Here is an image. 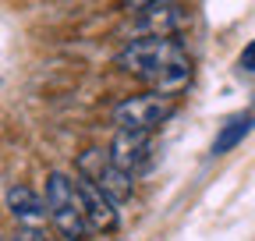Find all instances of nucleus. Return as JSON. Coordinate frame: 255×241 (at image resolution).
I'll return each instance as SVG.
<instances>
[{"instance_id": "obj_1", "label": "nucleus", "mask_w": 255, "mask_h": 241, "mask_svg": "<svg viewBox=\"0 0 255 241\" xmlns=\"http://www.w3.org/2000/svg\"><path fill=\"white\" fill-rule=\"evenodd\" d=\"M114 64L131 75L138 82H145L156 93H167V96H181V89L191 82V57L188 50L174 39V36H135L128 39Z\"/></svg>"}, {"instance_id": "obj_2", "label": "nucleus", "mask_w": 255, "mask_h": 241, "mask_svg": "<svg viewBox=\"0 0 255 241\" xmlns=\"http://www.w3.org/2000/svg\"><path fill=\"white\" fill-rule=\"evenodd\" d=\"M43 195H46V209H50V224L68 238V241H89L92 227H89L85 209H82L78 177L64 174V170H50Z\"/></svg>"}, {"instance_id": "obj_3", "label": "nucleus", "mask_w": 255, "mask_h": 241, "mask_svg": "<svg viewBox=\"0 0 255 241\" xmlns=\"http://www.w3.org/2000/svg\"><path fill=\"white\" fill-rule=\"evenodd\" d=\"M177 110V96L167 93H142V96H128L114 107V124L128 131H156L163 120H170Z\"/></svg>"}, {"instance_id": "obj_4", "label": "nucleus", "mask_w": 255, "mask_h": 241, "mask_svg": "<svg viewBox=\"0 0 255 241\" xmlns=\"http://www.w3.org/2000/svg\"><path fill=\"white\" fill-rule=\"evenodd\" d=\"M75 170H78V177L92 181L96 188H103L114 202L131 199V192H135V181H131L135 174H128L110 156V149H85V153L78 156V163H75Z\"/></svg>"}, {"instance_id": "obj_5", "label": "nucleus", "mask_w": 255, "mask_h": 241, "mask_svg": "<svg viewBox=\"0 0 255 241\" xmlns=\"http://www.w3.org/2000/svg\"><path fill=\"white\" fill-rule=\"evenodd\" d=\"M191 25V11L184 4H159L149 11H138V18L131 21V39L135 36H181Z\"/></svg>"}, {"instance_id": "obj_6", "label": "nucleus", "mask_w": 255, "mask_h": 241, "mask_svg": "<svg viewBox=\"0 0 255 241\" xmlns=\"http://www.w3.org/2000/svg\"><path fill=\"white\" fill-rule=\"evenodd\" d=\"M78 195H82V209H85V220L96 234H114L121 227V213H117V202L103 192L96 188L92 181L78 177Z\"/></svg>"}, {"instance_id": "obj_7", "label": "nucleus", "mask_w": 255, "mask_h": 241, "mask_svg": "<svg viewBox=\"0 0 255 241\" xmlns=\"http://www.w3.org/2000/svg\"><path fill=\"white\" fill-rule=\"evenodd\" d=\"M110 156L128 170V174H138L142 167H149L152 160V131H128L117 128L114 142H110Z\"/></svg>"}, {"instance_id": "obj_8", "label": "nucleus", "mask_w": 255, "mask_h": 241, "mask_svg": "<svg viewBox=\"0 0 255 241\" xmlns=\"http://www.w3.org/2000/svg\"><path fill=\"white\" fill-rule=\"evenodd\" d=\"M7 213L18 220V227H43L50 220V209H46V195L32 192L25 185H11L7 188Z\"/></svg>"}, {"instance_id": "obj_9", "label": "nucleus", "mask_w": 255, "mask_h": 241, "mask_svg": "<svg viewBox=\"0 0 255 241\" xmlns=\"http://www.w3.org/2000/svg\"><path fill=\"white\" fill-rule=\"evenodd\" d=\"M252 124H255V114H238V117H231L227 124L220 128V135H216V142H213V153H216V156L231 153V149L252 131Z\"/></svg>"}, {"instance_id": "obj_10", "label": "nucleus", "mask_w": 255, "mask_h": 241, "mask_svg": "<svg viewBox=\"0 0 255 241\" xmlns=\"http://www.w3.org/2000/svg\"><path fill=\"white\" fill-rule=\"evenodd\" d=\"M159 4H184V0H121L124 11H149V7H159Z\"/></svg>"}, {"instance_id": "obj_11", "label": "nucleus", "mask_w": 255, "mask_h": 241, "mask_svg": "<svg viewBox=\"0 0 255 241\" xmlns=\"http://www.w3.org/2000/svg\"><path fill=\"white\" fill-rule=\"evenodd\" d=\"M14 241H50V238H46V231H43V227H18Z\"/></svg>"}, {"instance_id": "obj_12", "label": "nucleus", "mask_w": 255, "mask_h": 241, "mask_svg": "<svg viewBox=\"0 0 255 241\" xmlns=\"http://www.w3.org/2000/svg\"><path fill=\"white\" fill-rule=\"evenodd\" d=\"M238 64H241L245 71H255V43H248V46L241 50V57H238Z\"/></svg>"}, {"instance_id": "obj_13", "label": "nucleus", "mask_w": 255, "mask_h": 241, "mask_svg": "<svg viewBox=\"0 0 255 241\" xmlns=\"http://www.w3.org/2000/svg\"><path fill=\"white\" fill-rule=\"evenodd\" d=\"M7 241H14V238H7Z\"/></svg>"}]
</instances>
